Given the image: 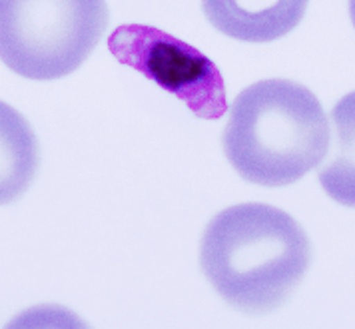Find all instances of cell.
<instances>
[{"mask_svg": "<svg viewBox=\"0 0 355 329\" xmlns=\"http://www.w3.org/2000/svg\"><path fill=\"white\" fill-rule=\"evenodd\" d=\"M202 10L218 33L242 42H274L306 17L307 0H202Z\"/></svg>", "mask_w": 355, "mask_h": 329, "instance_id": "cell-5", "label": "cell"}, {"mask_svg": "<svg viewBox=\"0 0 355 329\" xmlns=\"http://www.w3.org/2000/svg\"><path fill=\"white\" fill-rule=\"evenodd\" d=\"M334 152L318 174L325 194L345 208H355V90L331 110Z\"/></svg>", "mask_w": 355, "mask_h": 329, "instance_id": "cell-7", "label": "cell"}, {"mask_svg": "<svg viewBox=\"0 0 355 329\" xmlns=\"http://www.w3.org/2000/svg\"><path fill=\"white\" fill-rule=\"evenodd\" d=\"M108 50L204 120L226 114V82L220 68L192 44L150 24H122L108 36Z\"/></svg>", "mask_w": 355, "mask_h": 329, "instance_id": "cell-4", "label": "cell"}, {"mask_svg": "<svg viewBox=\"0 0 355 329\" xmlns=\"http://www.w3.org/2000/svg\"><path fill=\"white\" fill-rule=\"evenodd\" d=\"M349 18H352V24L355 28V0H349Z\"/></svg>", "mask_w": 355, "mask_h": 329, "instance_id": "cell-8", "label": "cell"}, {"mask_svg": "<svg viewBox=\"0 0 355 329\" xmlns=\"http://www.w3.org/2000/svg\"><path fill=\"white\" fill-rule=\"evenodd\" d=\"M40 166V148L31 122L0 100V206L31 188Z\"/></svg>", "mask_w": 355, "mask_h": 329, "instance_id": "cell-6", "label": "cell"}, {"mask_svg": "<svg viewBox=\"0 0 355 329\" xmlns=\"http://www.w3.org/2000/svg\"><path fill=\"white\" fill-rule=\"evenodd\" d=\"M329 124L322 102L304 84L268 78L250 84L230 108L222 146L250 184L282 188L327 158Z\"/></svg>", "mask_w": 355, "mask_h": 329, "instance_id": "cell-2", "label": "cell"}, {"mask_svg": "<svg viewBox=\"0 0 355 329\" xmlns=\"http://www.w3.org/2000/svg\"><path fill=\"white\" fill-rule=\"evenodd\" d=\"M106 0H0V60L28 80L78 70L108 28Z\"/></svg>", "mask_w": 355, "mask_h": 329, "instance_id": "cell-3", "label": "cell"}, {"mask_svg": "<svg viewBox=\"0 0 355 329\" xmlns=\"http://www.w3.org/2000/svg\"><path fill=\"white\" fill-rule=\"evenodd\" d=\"M311 242L288 212L238 204L210 220L200 240V267L226 303L243 313L284 305L306 278Z\"/></svg>", "mask_w": 355, "mask_h": 329, "instance_id": "cell-1", "label": "cell"}]
</instances>
